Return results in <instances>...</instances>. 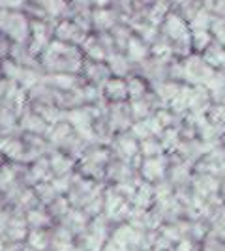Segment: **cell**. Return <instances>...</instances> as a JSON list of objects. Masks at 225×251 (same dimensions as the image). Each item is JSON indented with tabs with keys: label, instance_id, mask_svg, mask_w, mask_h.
<instances>
[{
	"label": "cell",
	"instance_id": "e575fe53",
	"mask_svg": "<svg viewBox=\"0 0 225 251\" xmlns=\"http://www.w3.org/2000/svg\"><path fill=\"white\" fill-rule=\"evenodd\" d=\"M4 248H6V240L0 236V251H4Z\"/></svg>",
	"mask_w": 225,
	"mask_h": 251
},
{
	"label": "cell",
	"instance_id": "4316f807",
	"mask_svg": "<svg viewBox=\"0 0 225 251\" xmlns=\"http://www.w3.org/2000/svg\"><path fill=\"white\" fill-rule=\"evenodd\" d=\"M160 143L163 150L165 152H171V150H178L180 145H182V141H180V133H178V129H173V127H167L160 137Z\"/></svg>",
	"mask_w": 225,
	"mask_h": 251
},
{
	"label": "cell",
	"instance_id": "f1b7e54d",
	"mask_svg": "<svg viewBox=\"0 0 225 251\" xmlns=\"http://www.w3.org/2000/svg\"><path fill=\"white\" fill-rule=\"evenodd\" d=\"M128 83V98L129 101H135V100H141V98H145V92H147V84L143 79L139 77H131Z\"/></svg>",
	"mask_w": 225,
	"mask_h": 251
},
{
	"label": "cell",
	"instance_id": "6da1fadb",
	"mask_svg": "<svg viewBox=\"0 0 225 251\" xmlns=\"http://www.w3.org/2000/svg\"><path fill=\"white\" fill-rule=\"evenodd\" d=\"M85 54L81 51V47H75L70 43L53 40L49 43V47L43 51L40 56V66L42 70L51 74H72L81 75L83 74V66H85Z\"/></svg>",
	"mask_w": 225,
	"mask_h": 251
},
{
	"label": "cell",
	"instance_id": "9a60e30c",
	"mask_svg": "<svg viewBox=\"0 0 225 251\" xmlns=\"http://www.w3.org/2000/svg\"><path fill=\"white\" fill-rule=\"evenodd\" d=\"M19 129H21L23 133H32V135L45 137L47 129H49V124H47L40 115H36L32 111V107H30V109L19 118Z\"/></svg>",
	"mask_w": 225,
	"mask_h": 251
},
{
	"label": "cell",
	"instance_id": "52a82bcc",
	"mask_svg": "<svg viewBox=\"0 0 225 251\" xmlns=\"http://www.w3.org/2000/svg\"><path fill=\"white\" fill-rule=\"evenodd\" d=\"M169 173V161L165 156L160 157H143L139 165V176L143 182L149 184H158L167 178Z\"/></svg>",
	"mask_w": 225,
	"mask_h": 251
},
{
	"label": "cell",
	"instance_id": "3957f363",
	"mask_svg": "<svg viewBox=\"0 0 225 251\" xmlns=\"http://www.w3.org/2000/svg\"><path fill=\"white\" fill-rule=\"evenodd\" d=\"M54 26L51 25V21L47 19H32L30 25V40H28V51L32 56H36L40 60V56L43 54V51L49 47V43L54 40Z\"/></svg>",
	"mask_w": 225,
	"mask_h": 251
},
{
	"label": "cell",
	"instance_id": "484cf974",
	"mask_svg": "<svg viewBox=\"0 0 225 251\" xmlns=\"http://www.w3.org/2000/svg\"><path fill=\"white\" fill-rule=\"evenodd\" d=\"M139 152L141 157H160L163 156V147H161L160 139L158 137H150L139 143Z\"/></svg>",
	"mask_w": 225,
	"mask_h": 251
},
{
	"label": "cell",
	"instance_id": "5b68a950",
	"mask_svg": "<svg viewBox=\"0 0 225 251\" xmlns=\"http://www.w3.org/2000/svg\"><path fill=\"white\" fill-rule=\"evenodd\" d=\"M105 122H107L109 131L113 135L118 133H124L128 131V127L131 129L133 126V116H131V109L126 101H120V103H111L107 109V115H105Z\"/></svg>",
	"mask_w": 225,
	"mask_h": 251
},
{
	"label": "cell",
	"instance_id": "9c48e42d",
	"mask_svg": "<svg viewBox=\"0 0 225 251\" xmlns=\"http://www.w3.org/2000/svg\"><path fill=\"white\" fill-rule=\"evenodd\" d=\"M43 83L49 84L60 94H70L75 88H79L81 84H85V77L83 75H72V74H51L43 75Z\"/></svg>",
	"mask_w": 225,
	"mask_h": 251
},
{
	"label": "cell",
	"instance_id": "8fae6325",
	"mask_svg": "<svg viewBox=\"0 0 225 251\" xmlns=\"http://www.w3.org/2000/svg\"><path fill=\"white\" fill-rule=\"evenodd\" d=\"M83 77L88 84H94L98 88L103 90V86L109 79L113 77L111 72H109L107 64L105 62H94V60H85V66H83Z\"/></svg>",
	"mask_w": 225,
	"mask_h": 251
},
{
	"label": "cell",
	"instance_id": "cb8c5ba5",
	"mask_svg": "<svg viewBox=\"0 0 225 251\" xmlns=\"http://www.w3.org/2000/svg\"><path fill=\"white\" fill-rule=\"evenodd\" d=\"M72 208H74V206H72V202L68 201V197H66V195H58V197L47 206V212L51 214V218H53L54 223H56V221H60L62 218H66L68 212Z\"/></svg>",
	"mask_w": 225,
	"mask_h": 251
},
{
	"label": "cell",
	"instance_id": "f546056e",
	"mask_svg": "<svg viewBox=\"0 0 225 251\" xmlns=\"http://www.w3.org/2000/svg\"><path fill=\"white\" fill-rule=\"evenodd\" d=\"M74 180H75V173L74 175H68V176H56L51 180L53 188L56 189L58 195H68L70 189L74 188Z\"/></svg>",
	"mask_w": 225,
	"mask_h": 251
},
{
	"label": "cell",
	"instance_id": "7402d4cb",
	"mask_svg": "<svg viewBox=\"0 0 225 251\" xmlns=\"http://www.w3.org/2000/svg\"><path fill=\"white\" fill-rule=\"evenodd\" d=\"M51 230H30L25 246L34 251H51Z\"/></svg>",
	"mask_w": 225,
	"mask_h": 251
},
{
	"label": "cell",
	"instance_id": "4dcf8cb0",
	"mask_svg": "<svg viewBox=\"0 0 225 251\" xmlns=\"http://www.w3.org/2000/svg\"><path fill=\"white\" fill-rule=\"evenodd\" d=\"M28 0H0V10H13L19 11Z\"/></svg>",
	"mask_w": 225,
	"mask_h": 251
},
{
	"label": "cell",
	"instance_id": "277c9868",
	"mask_svg": "<svg viewBox=\"0 0 225 251\" xmlns=\"http://www.w3.org/2000/svg\"><path fill=\"white\" fill-rule=\"evenodd\" d=\"M131 212V202L126 201L113 186L105 188V206H103V216L107 218L113 225L126 223Z\"/></svg>",
	"mask_w": 225,
	"mask_h": 251
},
{
	"label": "cell",
	"instance_id": "7a4b0ae2",
	"mask_svg": "<svg viewBox=\"0 0 225 251\" xmlns=\"http://www.w3.org/2000/svg\"><path fill=\"white\" fill-rule=\"evenodd\" d=\"M30 25L26 13L13 10H0V32L10 40V43L28 45L30 40Z\"/></svg>",
	"mask_w": 225,
	"mask_h": 251
},
{
	"label": "cell",
	"instance_id": "5bb4252c",
	"mask_svg": "<svg viewBox=\"0 0 225 251\" xmlns=\"http://www.w3.org/2000/svg\"><path fill=\"white\" fill-rule=\"evenodd\" d=\"M49 165H51L53 178L68 176V175H74L77 171V161L74 157L68 156V154H64V152H60V150H53L49 154Z\"/></svg>",
	"mask_w": 225,
	"mask_h": 251
},
{
	"label": "cell",
	"instance_id": "ac0fdd59",
	"mask_svg": "<svg viewBox=\"0 0 225 251\" xmlns=\"http://www.w3.org/2000/svg\"><path fill=\"white\" fill-rule=\"evenodd\" d=\"M103 98L111 101V103H120V101H126L128 98V83L124 79H118V77H111L105 86H103Z\"/></svg>",
	"mask_w": 225,
	"mask_h": 251
},
{
	"label": "cell",
	"instance_id": "83f0119b",
	"mask_svg": "<svg viewBox=\"0 0 225 251\" xmlns=\"http://www.w3.org/2000/svg\"><path fill=\"white\" fill-rule=\"evenodd\" d=\"M129 109H131V116L135 122H141V120H147L152 116V107L147 101V98H141V100H135V101H129Z\"/></svg>",
	"mask_w": 225,
	"mask_h": 251
},
{
	"label": "cell",
	"instance_id": "ffe728a7",
	"mask_svg": "<svg viewBox=\"0 0 225 251\" xmlns=\"http://www.w3.org/2000/svg\"><path fill=\"white\" fill-rule=\"evenodd\" d=\"M156 204V197H154V184L149 182H141L133 199H131V206L141 210H152Z\"/></svg>",
	"mask_w": 225,
	"mask_h": 251
},
{
	"label": "cell",
	"instance_id": "836d02e7",
	"mask_svg": "<svg viewBox=\"0 0 225 251\" xmlns=\"http://www.w3.org/2000/svg\"><path fill=\"white\" fill-rule=\"evenodd\" d=\"M6 163H8V159H6V157H4V156H2V154H0V169L4 167Z\"/></svg>",
	"mask_w": 225,
	"mask_h": 251
},
{
	"label": "cell",
	"instance_id": "ba28073f",
	"mask_svg": "<svg viewBox=\"0 0 225 251\" xmlns=\"http://www.w3.org/2000/svg\"><path fill=\"white\" fill-rule=\"evenodd\" d=\"M88 36H90L88 32L79 28L70 19H60V21L56 23V26H54V40L70 43V45H75V47H83V43L86 42Z\"/></svg>",
	"mask_w": 225,
	"mask_h": 251
},
{
	"label": "cell",
	"instance_id": "d6986e66",
	"mask_svg": "<svg viewBox=\"0 0 225 251\" xmlns=\"http://www.w3.org/2000/svg\"><path fill=\"white\" fill-rule=\"evenodd\" d=\"M81 51H83L86 60H94V62H105L107 60V51H105L103 43L100 40V36H96V34H90L86 38Z\"/></svg>",
	"mask_w": 225,
	"mask_h": 251
},
{
	"label": "cell",
	"instance_id": "8992f818",
	"mask_svg": "<svg viewBox=\"0 0 225 251\" xmlns=\"http://www.w3.org/2000/svg\"><path fill=\"white\" fill-rule=\"evenodd\" d=\"M165 36L171 43L173 51H180V49H190V32L186 23L178 15H167L165 19Z\"/></svg>",
	"mask_w": 225,
	"mask_h": 251
},
{
	"label": "cell",
	"instance_id": "2e32d148",
	"mask_svg": "<svg viewBox=\"0 0 225 251\" xmlns=\"http://www.w3.org/2000/svg\"><path fill=\"white\" fill-rule=\"evenodd\" d=\"M25 218H26L30 230H51L54 227V220L45 206H36V208L28 210L25 214Z\"/></svg>",
	"mask_w": 225,
	"mask_h": 251
},
{
	"label": "cell",
	"instance_id": "7c38bea8",
	"mask_svg": "<svg viewBox=\"0 0 225 251\" xmlns=\"http://www.w3.org/2000/svg\"><path fill=\"white\" fill-rule=\"evenodd\" d=\"M118 26V13L113 8H92V30L105 34Z\"/></svg>",
	"mask_w": 225,
	"mask_h": 251
},
{
	"label": "cell",
	"instance_id": "d590c367",
	"mask_svg": "<svg viewBox=\"0 0 225 251\" xmlns=\"http://www.w3.org/2000/svg\"><path fill=\"white\" fill-rule=\"evenodd\" d=\"M2 139H4V131L0 129V143H2Z\"/></svg>",
	"mask_w": 225,
	"mask_h": 251
},
{
	"label": "cell",
	"instance_id": "e0dca14e",
	"mask_svg": "<svg viewBox=\"0 0 225 251\" xmlns=\"http://www.w3.org/2000/svg\"><path fill=\"white\" fill-rule=\"evenodd\" d=\"M74 133H75L74 127L64 120V122L49 126V129H47V133H45V139H47V143L51 145L53 150H60V148L66 145V141L74 135Z\"/></svg>",
	"mask_w": 225,
	"mask_h": 251
},
{
	"label": "cell",
	"instance_id": "4fadbf2b",
	"mask_svg": "<svg viewBox=\"0 0 225 251\" xmlns=\"http://www.w3.org/2000/svg\"><path fill=\"white\" fill-rule=\"evenodd\" d=\"M90 218L85 214V210L81 208H72L68 212V216L62 218L60 221H56V223H60L62 227L70 230L72 234L75 236V240L81 236V234H85L86 229H88V225H90Z\"/></svg>",
	"mask_w": 225,
	"mask_h": 251
},
{
	"label": "cell",
	"instance_id": "d6a6232c",
	"mask_svg": "<svg viewBox=\"0 0 225 251\" xmlns=\"http://www.w3.org/2000/svg\"><path fill=\"white\" fill-rule=\"evenodd\" d=\"M206 43H208V34L203 30L195 32V47H197V49H203Z\"/></svg>",
	"mask_w": 225,
	"mask_h": 251
},
{
	"label": "cell",
	"instance_id": "1f68e13d",
	"mask_svg": "<svg viewBox=\"0 0 225 251\" xmlns=\"http://www.w3.org/2000/svg\"><path fill=\"white\" fill-rule=\"evenodd\" d=\"M197 250V244L190 238H182V240H178L175 246H173L171 251H195Z\"/></svg>",
	"mask_w": 225,
	"mask_h": 251
},
{
	"label": "cell",
	"instance_id": "44dd1931",
	"mask_svg": "<svg viewBox=\"0 0 225 251\" xmlns=\"http://www.w3.org/2000/svg\"><path fill=\"white\" fill-rule=\"evenodd\" d=\"M105 64H107L111 75H113V77H118V79H122V77L129 72V60L122 51L109 52Z\"/></svg>",
	"mask_w": 225,
	"mask_h": 251
},
{
	"label": "cell",
	"instance_id": "d4e9b609",
	"mask_svg": "<svg viewBox=\"0 0 225 251\" xmlns=\"http://www.w3.org/2000/svg\"><path fill=\"white\" fill-rule=\"evenodd\" d=\"M34 193H36V197H38V201H40V204L45 206V208H47V206H49V204L58 197V193H56V189L53 188V184H51V182L36 184V186H34Z\"/></svg>",
	"mask_w": 225,
	"mask_h": 251
},
{
	"label": "cell",
	"instance_id": "603a6c76",
	"mask_svg": "<svg viewBox=\"0 0 225 251\" xmlns=\"http://www.w3.org/2000/svg\"><path fill=\"white\" fill-rule=\"evenodd\" d=\"M124 54L128 56L129 62H143V60L149 56V47H147V43L143 42V40L135 38V36H131Z\"/></svg>",
	"mask_w": 225,
	"mask_h": 251
},
{
	"label": "cell",
	"instance_id": "30bf717a",
	"mask_svg": "<svg viewBox=\"0 0 225 251\" xmlns=\"http://www.w3.org/2000/svg\"><path fill=\"white\" fill-rule=\"evenodd\" d=\"M23 131L17 133H6L0 143V154L11 163H23L25 157V143H23Z\"/></svg>",
	"mask_w": 225,
	"mask_h": 251
}]
</instances>
